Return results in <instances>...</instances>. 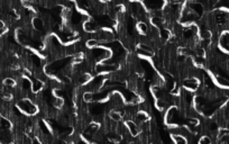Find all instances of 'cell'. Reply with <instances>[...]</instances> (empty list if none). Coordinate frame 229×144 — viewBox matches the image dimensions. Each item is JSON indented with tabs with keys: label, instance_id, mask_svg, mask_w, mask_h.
<instances>
[{
	"label": "cell",
	"instance_id": "cell-4",
	"mask_svg": "<svg viewBox=\"0 0 229 144\" xmlns=\"http://www.w3.org/2000/svg\"><path fill=\"white\" fill-rule=\"evenodd\" d=\"M138 29L140 32H143V33H147L148 32V28H147L145 23H139L138 24Z\"/></svg>",
	"mask_w": 229,
	"mask_h": 144
},
{
	"label": "cell",
	"instance_id": "cell-5",
	"mask_svg": "<svg viewBox=\"0 0 229 144\" xmlns=\"http://www.w3.org/2000/svg\"><path fill=\"white\" fill-rule=\"evenodd\" d=\"M87 45L88 46H95V45H99V42L97 40H90V41L87 42Z\"/></svg>",
	"mask_w": 229,
	"mask_h": 144
},
{
	"label": "cell",
	"instance_id": "cell-3",
	"mask_svg": "<svg viewBox=\"0 0 229 144\" xmlns=\"http://www.w3.org/2000/svg\"><path fill=\"white\" fill-rule=\"evenodd\" d=\"M200 144H211V139L209 136H207V135H204L203 137H201Z\"/></svg>",
	"mask_w": 229,
	"mask_h": 144
},
{
	"label": "cell",
	"instance_id": "cell-1",
	"mask_svg": "<svg viewBox=\"0 0 229 144\" xmlns=\"http://www.w3.org/2000/svg\"><path fill=\"white\" fill-rule=\"evenodd\" d=\"M127 125H128V130H129V133L132 134V135H137V134H138L139 130H138V126H137V125H136L135 123H133L132 121H129V122L127 123Z\"/></svg>",
	"mask_w": 229,
	"mask_h": 144
},
{
	"label": "cell",
	"instance_id": "cell-2",
	"mask_svg": "<svg viewBox=\"0 0 229 144\" xmlns=\"http://www.w3.org/2000/svg\"><path fill=\"white\" fill-rule=\"evenodd\" d=\"M216 80H217L218 84H220V86H224V87H228L229 86V80H227L226 78H224L221 75H217L216 77Z\"/></svg>",
	"mask_w": 229,
	"mask_h": 144
}]
</instances>
